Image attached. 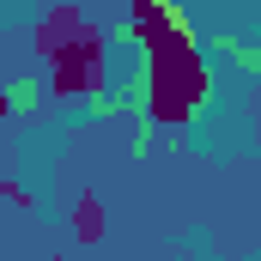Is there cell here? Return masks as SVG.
<instances>
[{"label": "cell", "mask_w": 261, "mask_h": 261, "mask_svg": "<svg viewBox=\"0 0 261 261\" xmlns=\"http://www.w3.org/2000/svg\"><path fill=\"white\" fill-rule=\"evenodd\" d=\"M103 231V206L97 200H79V237H97Z\"/></svg>", "instance_id": "obj_1"}]
</instances>
